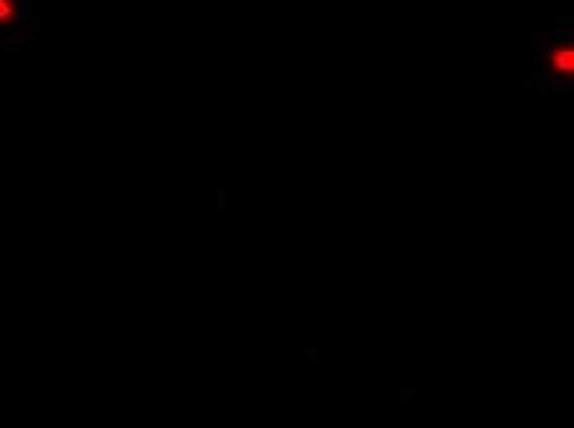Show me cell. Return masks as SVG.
Listing matches in <instances>:
<instances>
[{
	"instance_id": "obj_1",
	"label": "cell",
	"mask_w": 574,
	"mask_h": 428,
	"mask_svg": "<svg viewBox=\"0 0 574 428\" xmlns=\"http://www.w3.org/2000/svg\"><path fill=\"white\" fill-rule=\"evenodd\" d=\"M547 69L549 75L557 80V82H569L574 77V50L572 45H554L552 52H549V59H547Z\"/></svg>"
},
{
	"instance_id": "obj_2",
	"label": "cell",
	"mask_w": 574,
	"mask_h": 428,
	"mask_svg": "<svg viewBox=\"0 0 574 428\" xmlns=\"http://www.w3.org/2000/svg\"><path fill=\"white\" fill-rule=\"evenodd\" d=\"M20 20L18 0H0V28H13Z\"/></svg>"
}]
</instances>
